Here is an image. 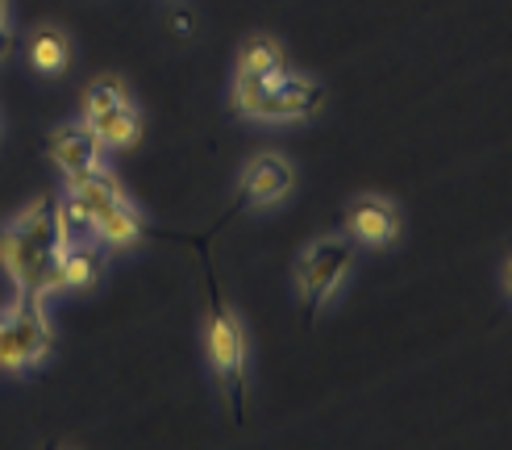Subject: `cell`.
Segmentation results:
<instances>
[{"mask_svg": "<svg viewBox=\"0 0 512 450\" xmlns=\"http://www.w3.org/2000/svg\"><path fill=\"white\" fill-rule=\"evenodd\" d=\"M63 250L59 234V209L55 200H30L21 213L9 217V225L0 230V267L9 271V280L17 284V296L46 300L55 292V259Z\"/></svg>", "mask_w": 512, "mask_h": 450, "instance_id": "cell-1", "label": "cell"}, {"mask_svg": "<svg viewBox=\"0 0 512 450\" xmlns=\"http://www.w3.org/2000/svg\"><path fill=\"white\" fill-rule=\"evenodd\" d=\"M46 150H50V159H55V167L67 175V180H80V175L100 167V150H105V142L96 138V130L88 121H71V125H59V130L50 134Z\"/></svg>", "mask_w": 512, "mask_h": 450, "instance_id": "cell-7", "label": "cell"}, {"mask_svg": "<svg viewBox=\"0 0 512 450\" xmlns=\"http://www.w3.org/2000/svg\"><path fill=\"white\" fill-rule=\"evenodd\" d=\"M84 121L96 130V138L105 146H134L138 142V109L134 100L125 96L121 80H96L84 96Z\"/></svg>", "mask_w": 512, "mask_h": 450, "instance_id": "cell-6", "label": "cell"}, {"mask_svg": "<svg viewBox=\"0 0 512 450\" xmlns=\"http://www.w3.org/2000/svg\"><path fill=\"white\" fill-rule=\"evenodd\" d=\"M5 13H9V5H5V0H0V25H5Z\"/></svg>", "mask_w": 512, "mask_h": 450, "instance_id": "cell-15", "label": "cell"}, {"mask_svg": "<svg viewBox=\"0 0 512 450\" xmlns=\"http://www.w3.org/2000/svg\"><path fill=\"white\" fill-rule=\"evenodd\" d=\"M292 163L284 155H254L246 175H242V192H238V205L242 209H263V205H275V200H284L292 192Z\"/></svg>", "mask_w": 512, "mask_h": 450, "instance_id": "cell-8", "label": "cell"}, {"mask_svg": "<svg viewBox=\"0 0 512 450\" xmlns=\"http://www.w3.org/2000/svg\"><path fill=\"white\" fill-rule=\"evenodd\" d=\"M508 288H512V259H508Z\"/></svg>", "mask_w": 512, "mask_h": 450, "instance_id": "cell-16", "label": "cell"}, {"mask_svg": "<svg viewBox=\"0 0 512 450\" xmlns=\"http://www.w3.org/2000/svg\"><path fill=\"white\" fill-rule=\"evenodd\" d=\"M354 263V246L346 238H321L300 255L296 263V284L304 292V321L313 325L321 305L342 288V275Z\"/></svg>", "mask_w": 512, "mask_h": 450, "instance_id": "cell-5", "label": "cell"}, {"mask_svg": "<svg viewBox=\"0 0 512 450\" xmlns=\"http://www.w3.org/2000/svg\"><path fill=\"white\" fill-rule=\"evenodd\" d=\"M9 46H13V34H9V25H0V55H9Z\"/></svg>", "mask_w": 512, "mask_h": 450, "instance_id": "cell-14", "label": "cell"}, {"mask_svg": "<svg viewBox=\"0 0 512 450\" xmlns=\"http://www.w3.org/2000/svg\"><path fill=\"white\" fill-rule=\"evenodd\" d=\"M50 325L42 313V300L17 296L13 313L0 317V371H25L50 359Z\"/></svg>", "mask_w": 512, "mask_h": 450, "instance_id": "cell-4", "label": "cell"}, {"mask_svg": "<svg viewBox=\"0 0 512 450\" xmlns=\"http://www.w3.org/2000/svg\"><path fill=\"white\" fill-rule=\"evenodd\" d=\"M238 75H246V80H279V75H288V67H284V50H279L271 38L254 34V38L242 46Z\"/></svg>", "mask_w": 512, "mask_h": 450, "instance_id": "cell-12", "label": "cell"}, {"mask_svg": "<svg viewBox=\"0 0 512 450\" xmlns=\"http://www.w3.org/2000/svg\"><path fill=\"white\" fill-rule=\"evenodd\" d=\"M100 280V255L88 242H71L59 250L55 259V292H75V288H92Z\"/></svg>", "mask_w": 512, "mask_h": 450, "instance_id": "cell-10", "label": "cell"}, {"mask_svg": "<svg viewBox=\"0 0 512 450\" xmlns=\"http://www.w3.org/2000/svg\"><path fill=\"white\" fill-rule=\"evenodd\" d=\"M325 105V88L296 80V75H279V80H234V113L254 121H296L313 117Z\"/></svg>", "mask_w": 512, "mask_h": 450, "instance_id": "cell-2", "label": "cell"}, {"mask_svg": "<svg viewBox=\"0 0 512 450\" xmlns=\"http://www.w3.org/2000/svg\"><path fill=\"white\" fill-rule=\"evenodd\" d=\"M346 234L363 246H388L400 234V213L379 196H358L346 205Z\"/></svg>", "mask_w": 512, "mask_h": 450, "instance_id": "cell-9", "label": "cell"}, {"mask_svg": "<svg viewBox=\"0 0 512 450\" xmlns=\"http://www.w3.org/2000/svg\"><path fill=\"white\" fill-rule=\"evenodd\" d=\"M204 346H209V363L217 371V380L229 396V409L242 421V388H246V334L238 317L229 313L221 300L213 275H209V330H204Z\"/></svg>", "mask_w": 512, "mask_h": 450, "instance_id": "cell-3", "label": "cell"}, {"mask_svg": "<svg viewBox=\"0 0 512 450\" xmlns=\"http://www.w3.org/2000/svg\"><path fill=\"white\" fill-rule=\"evenodd\" d=\"M92 238L105 242V246H134L142 238V217L130 205V196L117 200V205H109V209H100L92 217Z\"/></svg>", "mask_w": 512, "mask_h": 450, "instance_id": "cell-11", "label": "cell"}, {"mask_svg": "<svg viewBox=\"0 0 512 450\" xmlns=\"http://www.w3.org/2000/svg\"><path fill=\"white\" fill-rule=\"evenodd\" d=\"M67 55H71V46H67L63 30H55V25H42V30H34V38H30V63H34V71L59 75L67 67Z\"/></svg>", "mask_w": 512, "mask_h": 450, "instance_id": "cell-13", "label": "cell"}]
</instances>
